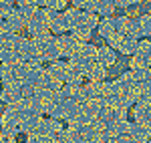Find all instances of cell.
Segmentation results:
<instances>
[{
  "instance_id": "obj_4",
  "label": "cell",
  "mask_w": 151,
  "mask_h": 143,
  "mask_svg": "<svg viewBox=\"0 0 151 143\" xmlns=\"http://www.w3.org/2000/svg\"><path fill=\"white\" fill-rule=\"evenodd\" d=\"M99 57H101V60H103L105 65H113V60H115V52H113L111 48H101Z\"/></svg>"
},
{
  "instance_id": "obj_6",
  "label": "cell",
  "mask_w": 151,
  "mask_h": 143,
  "mask_svg": "<svg viewBox=\"0 0 151 143\" xmlns=\"http://www.w3.org/2000/svg\"><path fill=\"white\" fill-rule=\"evenodd\" d=\"M141 30L151 34V16H141Z\"/></svg>"
},
{
  "instance_id": "obj_1",
  "label": "cell",
  "mask_w": 151,
  "mask_h": 143,
  "mask_svg": "<svg viewBox=\"0 0 151 143\" xmlns=\"http://www.w3.org/2000/svg\"><path fill=\"white\" fill-rule=\"evenodd\" d=\"M117 28V24H115V20H111V18H107V20H103V24H99V30H101V34L103 36H109L113 34V30Z\"/></svg>"
},
{
  "instance_id": "obj_5",
  "label": "cell",
  "mask_w": 151,
  "mask_h": 143,
  "mask_svg": "<svg viewBox=\"0 0 151 143\" xmlns=\"http://www.w3.org/2000/svg\"><path fill=\"white\" fill-rule=\"evenodd\" d=\"M137 48H139L141 55H149L151 52V42L149 40H141V42H137Z\"/></svg>"
},
{
  "instance_id": "obj_8",
  "label": "cell",
  "mask_w": 151,
  "mask_h": 143,
  "mask_svg": "<svg viewBox=\"0 0 151 143\" xmlns=\"http://www.w3.org/2000/svg\"><path fill=\"white\" fill-rule=\"evenodd\" d=\"M30 95H32V89H30V87H22V97L24 99H28Z\"/></svg>"
},
{
  "instance_id": "obj_3",
  "label": "cell",
  "mask_w": 151,
  "mask_h": 143,
  "mask_svg": "<svg viewBox=\"0 0 151 143\" xmlns=\"http://www.w3.org/2000/svg\"><path fill=\"white\" fill-rule=\"evenodd\" d=\"M119 48H121V52H125V55H131V52H135V50H137V42H135L133 38H125V40H121Z\"/></svg>"
},
{
  "instance_id": "obj_7",
  "label": "cell",
  "mask_w": 151,
  "mask_h": 143,
  "mask_svg": "<svg viewBox=\"0 0 151 143\" xmlns=\"http://www.w3.org/2000/svg\"><path fill=\"white\" fill-rule=\"evenodd\" d=\"M93 77L97 79V81H101V79L105 77V71L101 69V67H93Z\"/></svg>"
},
{
  "instance_id": "obj_2",
  "label": "cell",
  "mask_w": 151,
  "mask_h": 143,
  "mask_svg": "<svg viewBox=\"0 0 151 143\" xmlns=\"http://www.w3.org/2000/svg\"><path fill=\"white\" fill-rule=\"evenodd\" d=\"M113 8H115V2L113 0H99L97 2V10L101 12V14H105V16H109L113 12Z\"/></svg>"
},
{
  "instance_id": "obj_9",
  "label": "cell",
  "mask_w": 151,
  "mask_h": 143,
  "mask_svg": "<svg viewBox=\"0 0 151 143\" xmlns=\"http://www.w3.org/2000/svg\"><path fill=\"white\" fill-rule=\"evenodd\" d=\"M16 141H18V143H22V141H26V135H24V133H22V135H18V137H16Z\"/></svg>"
}]
</instances>
